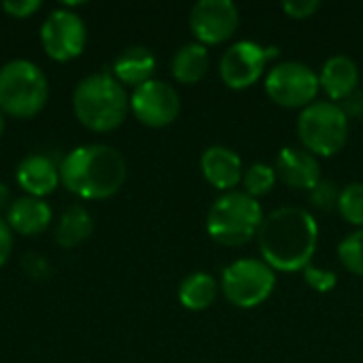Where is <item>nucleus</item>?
Segmentation results:
<instances>
[{
	"mask_svg": "<svg viewBox=\"0 0 363 363\" xmlns=\"http://www.w3.org/2000/svg\"><path fill=\"white\" fill-rule=\"evenodd\" d=\"M274 49H266L255 40H238L230 45L219 62V74L232 89H247L257 83L266 70Z\"/></svg>",
	"mask_w": 363,
	"mask_h": 363,
	"instance_id": "9b49d317",
	"label": "nucleus"
},
{
	"mask_svg": "<svg viewBox=\"0 0 363 363\" xmlns=\"http://www.w3.org/2000/svg\"><path fill=\"white\" fill-rule=\"evenodd\" d=\"M319 6H321V0H285L283 2V11L294 19H306L315 15Z\"/></svg>",
	"mask_w": 363,
	"mask_h": 363,
	"instance_id": "bb28decb",
	"label": "nucleus"
},
{
	"mask_svg": "<svg viewBox=\"0 0 363 363\" xmlns=\"http://www.w3.org/2000/svg\"><path fill=\"white\" fill-rule=\"evenodd\" d=\"M277 177L294 189H313L321 181V164L302 147H283L277 155Z\"/></svg>",
	"mask_w": 363,
	"mask_h": 363,
	"instance_id": "ddd939ff",
	"label": "nucleus"
},
{
	"mask_svg": "<svg viewBox=\"0 0 363 363\" xmlns=\"http://www.w3.org/2000/svg\"><path fill=\"white\" fill-rule=\"evenodd\" d=\"M130 111L140 123L149 128H164L179 117L181 96L170 83L151 79L134 87L130 96Z\"/></svg>",
	"mask_w": 363,
	"mask_h": 363,
	"instance_id": "9d476101",
	"label": "nucleus"
},
{
	"mask_svg": "<svg viewBox=\"0 0 363 363\" xmlns=\"http://www.w3.org/2000/svg\"><path fill=\"white\" fill-rule=\"evenodd\" d=\"M338 257L349 272L363 277V228L351 232L349 236L340 240Z\"/></svg>",
	"mask_w": 363,
	"mask_h": 363,
	"instance_id": "5701e85b",
	"label": "nucleus"
},
{
	"mask_svg": "<svg viewBox=\"0 0 363 363\" xmlns=\"http://www.w3.org/2000/svg\"><path fill=\"white\" fill-rule=\"evenodd\" d=\"M219 285L206 272H191L179 285V302L187 311H206L217 298Z\"/></svg>",
	"mask_w": 363,
	"mask_h": 363,
	"instance_id": "aec40b11",
	"label": "nucleus"
},
{
	"mask_svg": "<svg viewBox=\"0 0 363 363\" xmlns=\"http://www.w3.org/2000/svg\"><path fill=\"white\" fill-rule=\"evenodd\" d=\"M51 221V208L43 198L23 196L9 208V228L21 236H36L47 230Z\"/></svg>",
	"mask_w": 363,
	"mask_h": 363,
	"instance_id": "f3484780",
	"label": "nucleus"
},
{
	"mask_svg": "<svg viewBox=\"0 0 363 363\" xmlns=\"http://www.w3.org/2000/svg\"><path fill=\"white\" fill-rule=\"evenodd\" d=\"M200 168L204 179L221 191H232L238 183H242L245 174L240 155L225 145L208 147L200 157Z\"/></svg>",
	"mask_w": 363,
	"mask_h": 363,
	"instance_id": "4468645a",
	"label": "nucleus"
},
{
	"mask_svg": "<svg viewBox=\"0 0 363 363\" xmlns=\"http://www.w3.org/2000/svg\"><path fill=\"white\" fill-rule=\"evenodd\" d=\"M211 66V55L202 43H185L172 57V74L179 83H198Z\"/></svg>",
	"mask_w": 363,
	"mask_h": 363,
	"instance_id": "6ab92c4d",
	"label": "nucleus"
},
{
	"mask_svg": "<svg viewBox=\"0 0 363 363\" xmlns=\"http://www.w3.org/2000/svg\"><path fill=\"white\" fill-rule=\"evenodd\" d=\"M2 132H4V117H2V113H0V136H2Z\"/></svg>",
	"mask_w": 363,
	"mask_h": 363,
	"instance_id": "7c9ffc66",
	"label": "nucleus"
},
{
	"mask_svg": "<svg viewBox=\"0 0 363 363\" xmlns=\"http://www.w3.org/2000/svg\"><path fill=\"white\" fill-rule=\"evenodd\" d=\"M298 136L311 153L334 155L347 145L349 113L338 102L315 100L298 117Z\"/></svg>",
	"mask_w": 363,
	"mask_h": 363,
	"instance_id": "423d86ee",
	"label": "nucleus"
},
{
	"mask_svg": "<svg viewBox=\"0 0 363 363\" xmlns=\"http://www.w3.org/2000/svg\"><path fill=\"white\" fill-rule=\"evenodd\" d=\"M6 200H9V187L0 181V208L6 204Z\"/></svg>",
	"mask_w": 363,
	"mask_h": 363,
	"instance_id": "c756f323",
	"label": "nucleus"
},
{
	"mask_svg": "<svg viewBox=\"0 0 363 363\" xmlns=\"http://www.w3.org/2000/svg\"><path fill=\"white\" fill-rule=\"evenodd\" d=\"M240 26V11L232 0H200L189 13V28L202 45L228 40Z\"/></svg>",
	"mask_w": 363,
	"mask_h": 363,
	"instance_id": "f8f14e48",
	"label": "nucleus"
},
{
	"mask_svg": "<svg viewBox=\"0 0 363 363\" xmlns=\"http://www.w3.org/2000/svg\"><path fill=\"white\" fill-rule=\"evenodd\" d=\"M359 83V66L353 57L345 53H336L328 57L319 72V85L325 89V94L336 100H347Z\"/></svg>",
	"mask_w": 363,
	"mask_h": 363,
	"instance_id": "2eb2a0df",
	"label": "nucleus"
},
{
	"mask_svg": "<svg viewBox=\"0 0 363 363\" xmlns=\"http://www.w3.org/2000/svg\"><path fill=\"white\" fill-rule=\"evenodd\" d=\"M266 94L281 106L304 108L319 91V74L304 62L285 60L274 64L266 74Z\"/></svg>",
	"mask_w": 363,
	"mask_h": 363,
	"instance_id": "6e6552de",
	"label": "nucleus"
},
{
	"mask_svg": "<svg viewBox=\"0 0 363 363\" xmlns=\"http://www.w3.org/2000/svg\"><path fill=\"white\" fill-rule=\"evenodd\" d=\"M13 253V230L6 221L0 219V266L6 264V259Z\"/></svg>",
	"mask_w": 363,
	"mask_h": 363,
	"instance_id": "c85d7f7f",
	"label": "nucleus"
},
{
	"mask_svg": "<svg viewBox=\"0 0 363 363\" xmlns=\"http://www.w3.org/2000/svg\"><path fill=\"white\" fill-rule=\"evenodd\" d=\"M77 119L94 132L119 128L130 111V96L123 85L108 72H96L79 81L72 94Z\"/></svg>",
	"mask_w": 363,
	"mask_h": 363,
	"instance_id": "7ed1b4c3",
	"label": "nucleus"
},
{
	"mask_svg": "<svg viewBox=\"0 0 363 363\" xmlns=\"http://www.w3.org/2000/svg\"><path fill=\"white\" fill-rule=\"evenodd\" d=\"M277 183V170L270 164L264 162H255L251 164L245 174H242V185H245V194H249L251 198H259L266 196Z\"/></svg>",
	"mask_w": 363,
	"mask_h": 363,
	"instance_id": "4be33fe9",
	"label": "nucleus"
},
{
	"mask_svg": "<svg viewBox=\"0 0 363 363\" xmlns=\"http://www.w3.org/2000/svg\"><path fill=\"white\" fill-rule=\"evenodd\" d=\"M302 272H304V281L308 283V287H313V289L319 291V294L332 291V289L336 287V283H338L336 272L325 270V268H319V266H313V264L306 266Z\"/></svg>",
	"mask_w": 363,
	"mask_h": 363,
	"instance_id": "a878e982",
	"label": "nucleus"
},
{
	"mask_svg": "<svg viewBox=\"0 0 363 363\" xmlns=\"http://www.w3.org/2000/svg\"><path fill=\"white\" fill-rule=\"evenodd\" d=\"M264 221L262 204L245 191H223L208 211L206 230L211 238L225 247H240L257 236Z\"/></svg>",
	"mask_w": 363,
	"mask_h": 363,
	"instance_id": "20e7f679",
	"label": "nucleus"
},
{
	"mask_svg": "<svg viewBox=\"0 0 363 363\" xmlns=\"http://www.w3.org/2000/svg\"><path fill=\"white\" fill-rule=\"evenodd\" d=\"M257 245L272 270L298 272L311 266L319 245V225L306 208L281 206L264 217Z\"/></svg>",
	"mask_w": 363,
	"mask_h": 363,
	"instance_id": "f257e3e1",
	"label": "nucleus"
},
{
	"mask_svg": "<svg viewBox=\"0 0 363 363\" xmlns=\"http://www.w3.org/2000/svg\"><path fill=\"white\" fill-rule=\"evenodd\" d=\"M155 70V55L151 53V49L143 47V45H132L128 49H123L113 64V72L115 79L123 85H143L147 81H151Z\"/></svg>",
	"mask_w": 363,
	"mask_h": 363,
	"instance_id": "a211bd4d",
	"label": "nucleus"
},
{
	"mask_svg": "<svg viewBox=\"0 0 363 363\" xmlns=\"http://www.w3.org/2000/svg\"><path fill=\"white\" fill-rule=\"evenodd\" d=\"M49 98V83L43 70L28 60H13L0 68V111L28 119L38 115Z\"/></svg>",
	"mask_w": 363,
	"mask_h": 363,
	"instance_id": "39448f33",
	"label": "nucleus"
},
{
	"mask_svg": "<svg viewBox=\"0 0 363 363\" xmlns=\"http://www.w3.org/2000/svg\"><path fill=\"white\" fill-rule=\"evenodd\" d=\"M125 174L123 155L108 145L77 147L60 164V181L68 191L85 200H106L115 196Z\"/></svg>",
	"mask_w": 363,
	"mask_h": 363,
	"instance_id": "f03ea898",
	"label": "nucleus"
},
{
	"mask_svg": "<svg viewBox=\"0 0 363 363\" xmlns=\"http://www.w3.org/2000/svg\"><path fill=\"white\" fill-rule=\"evenodd\" d=\"M338 211L349 223L363 228V183L355 181L340 189Z\"/></svg>",
	"mask_w": 363,
	"mask_h": 363,
	"instance_id": "b1692460",
	"label": "nucleus"
},
{
	"mask_svg": "<svg viewBox=\"0 0 363 363\" xmlns=\"http://www.w3.org/2000/svg\"><path fill=\"white\" fill-rule=\"evenodd\" d=\"M277 285V270L264 259L242 257L232 262L221 274V291L238 308H255L270 298Z\"/></svg>",
	"mask_w": 363,
	"mask_h": 363,
	"instance_id": "0eeeda50",
	"label": "nucleus"
},
{
	"mask_svg": "<svg viewBox=\"0 0 363 363\" xmlns=\"http://www.w3.org/2000/svg\"><path fill=\"white\" fill-rule=\"evenodd\" d=\"M17 185L32 198H45L60 183V168L47 155H28L17 166Z\"/></svg>",
	"mask_w": 363,
	"mask_h": 363,
	"instance_id": "dca6fc26",
	"label": "nucleus"
},
{
	"mask_svg": "<svg viewBox=\"0 0 363 363\" xmlns=\"http://www.w3.org/2000/svg\"><path fill=\"white\" fill-rule=\"evenodd\" d=\"M94 232V221L89 217V213L83 206H72L68 208L55 230V238L60 247L72 249L81 242H85Z\"/></svg>",
	"mask_w": 363,
	"mask_h": 363,
	"instance_id": "412c9836",
	"label": "nucleus"
},
{
	"mask_svg": "<svg viewBox=\"0 0 363 363\" xmlns=\"http://www.w3.org/2000/svg\"><path fill=\"white\" fill-rule=\"evenodd\" d=\"M2 9L11 15V17H30L32 13H36L40 9V0H6L2 2Z\"/></svg>",
	"mask_w": 363,
	"mask_h": 363,
	"instance_id": "cd10ccee",
	"label": "nucleus"
},
{
	"mask_svg": "<svg viewBox=\"0 0 363 363\" xmlns=\"http://www.w3.org/2000/svg\"><path fill=\"white\" fill-rule=\"evenodd\" d=\"M40 43L51 60L68 62L83 53L87 28L77 13L68 9H55L40 26Z\"/></svg>",
	"mask_w": 363,
	"mask_h": 363,
	"instance_id": "1a4fd4ad",
	"label": "nucleus"
},
{
	"mask_svg": "<svg viewBox=\"0 0 363 363\" xmlns=\"http://www.w3.org/2000/svg\"><path fill=\"white\" fill-rule=\"evenodd\" d=\"M308 200L315 208L321 211H332L338 208V200H340V189L334 181L321 179L311 191H308Z\"/></svg>",
	"mask_w": 363,
	"mask_h": 363,
	"instance_id": "393cba45",
	"label": "nucleus"
}]
</instances>
